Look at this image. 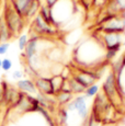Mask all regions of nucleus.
I'll list each match as a JSON object with an SVG mask.
<instances>
[{
  "instance_id": "1",
  "label": "nucleus",
  "mask_w": 125,
  "mask_h": 126,
  "mask_svg": "<svg viewBox=\"0 0 125 126\" xmlns=\"http://www.w3.org/2000/svg\"><path fill=\"white\" fill-rule=\"evenodd\" d=\"M100 54L105 55V47L100 40H91L82 43L76 48L75 59L78 67L97 70L95 67H101L103 63H107L105 57L100 56Z\"/></svg>"
},
{
  "instance_id": "2",
  "label": "nucleus",
  "mask_w": 125,
  "mask_h": 126,
  "mask_svg": "<svg viewBox=\"0 0 125 126\" xmlns=\"http://www.w3.org/2000/svg\"><path fill=\"white\" fill-rule=\"evenodd\" d=\"M101 91L107 95V98L109 99V101L113 104V106L116 110H119L123 105V102H124L123 92L117 86L116 78H115L114 74L111 70H110L109 75L107 76L102 87H101Z\"/></svg>"
},
{
  "instance_id": "3",
  "label": "nucleus",
  "mask_w": 125,
  "mask_h": 126,
  "mask_svg": "<svg viewBox=\"0 0 125 126\" xmlns=\"http://www.w3.org/2000/svg\"><path fill=\"white\" fill-rule=\"evenodd\" d=\"M2 16H3L4 22H6L7 26H8L10 33L12 34L13 38L16 37L18 35H20V33L24 29L26 21L12 8L10 2L4 8V12L2 14Z\"/></svg>"
},
{
  "instance_id": "4",
  "label": "nucleus",
  "mask_w": 125,
  "mask_h": 126,
  "mask_svg": "<svg viewBox=\"0 0 125 126\" xmlns=\"http://www.w3.org/2000/svg\"><path fill=\"white\" fill-rule=\"evenodd\" d=\"M71 76L75 78L85 87L86 89L88 87L92 86L95 83V81L99 80V76L97 74V70H91L87 68H81V67H76L71 68Z\"/></svg>"
},
{
  "instance_id": "5",
  "label": "nucleus",
  "mask_w": 125,
  "mask_h": 126,
  "mask_svg": "<svg viewBox=\"0 0 125 126\" xmlns=\"http://www.w3.org/2000/svg\"><path fill=\"white\" fill-rule=\"evenodd\" d=\"M31 32L35 33L41 37H46V36H54L56 34L57 30L56 28L49 25L41 18L40 14H36L34 19L32 20V25H31Z\"/></svg>"
},
{
  "instance_id": "6",
  "label": "nucleus",
  "mask_w": 125,
  "mask_h": 126,
  "mask_svg": "<svg viewBox=\"0 0 125 126\" xmlns=\"http://www.w3.org/2000/svg\"><path fill=\"white\" fill-rule=\"evenodd\" d=\"M102 33H124L125 25L119 14H110L102 24H100Z\"/></svg>"
},
{
  "instance_id": "7",
  "label": "nucleus",
  "mask_w": 125,
  "mask_h": 126,
  "mask_svg": "<svg viewBox=\"0 0 125 126\" xmlns=\"http://www.w3.org/2000/svg\"><path fill=\"white\" fill-rule=\"evenodd\" d=\"M41 38H42L41 36L31 32V35L29 36V42L25 46L24 50H23V57L25 60L38 54V43H40Z\"/></svg>"
},
{
  "instance_id": "8",
  "label": "nucleus",
  "mask_w": 125,
  "mask_h": 126,
  "mask_svg": "<svg viewBox=\"0 0 125 126\" xmlns=\"http://www.w3.org/2000/svg\"><path fill=\"white\" fill-rule=\"evenodd\" d=\"M34 84L36 87L37 92L45 95L49 96H55V92L53 90L52 82H50V77H37L34 80Z\"/></svg>"
},
{
  "instance_id": "9",
  "label": "nucleus",
  "mask_w": 125,
  "mask_h": 126,
  "mask_svg": "<svg viewBox=\"0 0 125 126\" xmlns=\"http://www.w3.org/2000/svg\"><path fill=\"white\" fill-rule=\"evenodd\" d=\"M101 42L105 48H110L123 43V33H102L101 32Z\"/></svg>"
},
{
  "instance_id": "10",
  "label": "nucleus",
  "mask_w": 125,
  "mask_h": 126,
  "mask_svg": "<svg viewBox=\"0 0 125 126\" xmlns=\"http://www.w3.org/2000/svg\"><path fill=\"white\" fill-rule=\"evenodd\" d=\"M12 8L25 20V16L30 10L34 0H9Z\"/></svg>"
},
{
  "instance_id": "11",
  "label": "nucleus",
  "mask_w": 125,
  "mask_h": 126,
  "mask_svg": "<svg viewBox=\"0 0 125 126\" xmlns=\"http://www.w3.org/2000/svg\"><path fill=\"white\" fill-rule=\"evenodd\" d=\"M16 89H18L19 91L23 92V93L31 94V95L37 93L34 81H33V79H30V78L21 79V80L16 81Z\"/></svg>"
},
{
  "instance_id": "12",
  "label": "nucleus",
  "mask_w": 125,
  "mask_h": 126,
  "mask_svg": "<svg viewBox=\"0 0 125 126\" xmlns=\"http://www.w3.org/2000/svg\"><path fill=\"white\" fill-rule=\"evenodd\" d=\"M62 49L59 47H50L49 49H47L44 54V57L48 60V63L54 64V63H62Z\"/></svg>"
},
{
  "instance_id": "13",
  "label": "nucleus",
  "mask_w": 125,
  "mask_h": 126,
  "mask_svg": "<svg viewBox=\"0 0 125 126\" xmlns=\"http://www.w3.org/2000/svg\"><path fill=\"white\" fill-rule=\"evenodd\" d=\"M86 100H87V98H86L85 95H82V94H80V95H77V96H75V98H74L73 100H71L70 102H69L66 105V110L68 111V112L78 111L80 108H82L83 105H86V104H87Z\"/></svg>"
},
{
  "instance_id": "14",
  "label": "nucleus",
  "mask_w": 125,
  "mask_h": 126,
  "mask_svg": "<svg viewBox=\"0 0 125 126\" xmlns=\"http://www.w3.org/2000/svg\"><path fill=\"white\" fill-rule=\"evenodd\" d=\"M74 96L75 95L71 92L61 91L55 94V100L57 102V105H59V108H66V105L73 100Z\"/></svg>"
},
{
  "instance_id": "15",
  "label": "nucleus",
  "mask_w": 125,
  "mask_h": 126,
  "mask_svg": "<svg viewBox=\"0 0 125 126\" xmlns=\"http://www.w3.org/2000/svg\"><path fill=\"white\" fill-rule=\"evenodd\" d=\"M38 14H40L41 18H42L47 24H49V25L56 28V25H55V21H54V19H53L52 9L48 8L46 4H41L40 10H38Z\"/></svg>"
},
{
  "instance_id": "16",
  "label": "nucleus",
  "mask_w": 125,
  "mask_h": 126,
  "mask_svg": "<svg viewBox=\"0 0 125 126\" xmlns=\"http://www.w3.org/2000/svg\"><path fill=\"white\" fill-rule=\"evenodd\" d=\"M12 38L13 36L4 22L3 16H0V44L1 43H9V41H11Z\"/></svg>"
},
{
  "instance_id": "17",
  "label": "nucleus",
  "mask_w": 125,
  "mask_h": 126,
  "mask_svg": "<svg viewBox=\"0 0 125 126\" xmlns=\"http://www.w3.org/2000/svg\"><path fill=\"white\" fill-rule=\"evenodd\" d=\"M68 81H69V86H70V91L74 95H76V94L80 95V94L85 93L86 88L78 80H77L75 77L71 76L70 78H68Z\"/></svg>"
},
{
  "instance_id": "18",
  "label": "nucleus",
  "mask_w": 125,
  "mask_h": 126,
  "mask_svg": "<svg viewBox=\"0 0 125 126\" xmlns=\"http://www.w3.org/2000/svg\"><path fill=\"white\" fill-rule=\"evenodd\" d=\"M64 81H65V79L62 78V76H52L50 77V82H52V87H53V90H54L55 94L62 91V87Z\"/></svg>"
},
{
  "instance_id": "19",
  "label": "nucleus",
  "mask_w": 125,
  "mask_h": 126,
  "mask_svg": "<svg viewBox=\"0 0 125 126\" xmlns=\"http://www.w3.org/2000/svg\"><path fill=\"white\" fill-rule=\"evenodd\" d=\"M68 111L66 108H59L57 111V120H58L59 126H67V122H68Z\"/></svg>"
},
{
  "instance_id": "20",
  "label": "nucleus",
  "mask_w": 125,
  "mask_h": 126,
  "mask_svg": "<svg viewBox=\"0 0 125 126\" xmlns=\"http://www.w3.org/2000/svg\"><path fill=\"white\" fill-rule=\"evenodd\" d=\"M99 91H100V87L98 86L97 83H94V84H92V86L88 87V88L86 89L83 95H85L86 98H94V96L99 93Z\"/></svg>"
},
{
  "instance_id": "21",
  "label": "nucleus",
  "mask_w": 125,
  "mask_h": 126,
  "mask_svg": "<svg viewBox=\"0 0 125 126\" xmlns=\"http://www.w3.org/2000/svg\"><path fill=\"white\" fill-rule=\"evenodd\" d=\"M29 42V35L28 34H21L19 36V40H18V46H19V49L20 50H24L26 44Z\"/></svg>"
},
{
  "instance_id": "22",
  "label": "nucleus",
  "mask_w": 125,
  "mask_h": 126,
  "mask_svg": "<svg viewBox=\"0 0 125 126\" xmlns=\"http://www.w3.org/2000/svg\"><path fill=\"white\" fill-rule=\"evenodd\" d=\"M12 68V60L10 58H2L1 63V70L3 71H9Z\"/></svg>"
},
{
  "instance_id": "23",
  "label": "nucleus",
  "mask_w": 125,
  "mask_h": 126,
  "mask_svg": "<svg viewBox=\"0 0 125 126\" xmlns=\"http://www.w3.org/2000/svg\"><path fill=\"white\" fill-rule=\"evenodd\" d=\"M77 113H78V116L80 118H82V120H86V118L88 117V115H89V110H88L87 104H86V105H83L82 108L79 109V110L77 111Z\"/></svg>"
},
{
  "instance_id": "24",
  "label": "nucleus",
  "mask_w": 125,
  "mask_h": 126,
  "mask_svg": "<svg viewBox=\"0 0 125 126\" xmlns=\"http://www.w3.org/2000/svg\"><path fill=\"white\" fill-rule=\"evenodd\" d=\"M109 1L110 0H93V7H95V8L101 10L103 7H107Z\"/></svg>"
},
{
  "instance_id": "25",
  "label": "nucleus",
  "mask_w": 125,
  "mask_h": 126,
  "mask_svg": "<svg viewBox=\"0 0 125 126\" xmlns=\"http://www.w3.org/2000/svg\"><path fill=\"white\" fill-rule=\"evenodd\" d=\"M11 77H12L13 80H21V79H23V77H24V74H23L22 70H14L12 72V75H11Z\"/></svg>"
},
{
  "instance_id": "26",
  "label": "nucleus",
  "mask_w": 125,
  "mask_h": 126,
  "mask_svg": "<svg viewBox=\"0 0 125 126\" xmlns=\"http://www.w3.org/2000/svg\"><path fill=\"white\" fill-rule=\"evenodd\" d=\"M9 47H10V43H1L0 44V56L7 54Z\"/></svg>"
},
{
  "instance_id": "27",
  "label": "nucleus",
  "mask_w": 125,
  "mask_h": 126,
  "mask_svg": "<svg viewBox=\"0 0 125 126\" xmlns=\"http://www.w3.org/2000/svg\"><path fill=\"white\" fill-rule=\"evenodd\" d=\"M58 1H59V0H45V3L44 4H46L48 8L52 9V8H54V7L56 6V3Z\"/></svg>"
},
{
  "instance_id": "28",
  "label": "nucleus",
  "mask_w": 125,
  "mask_h": 126,
  "mask_svg": "<svg viewBox=\"0 0 125 126\" xmlns=\"http://www.w3.org/2000/svg\"><path fill=\"white\" fill-rule=\"evenodd\" d=\"M2 104H3V87L0 82V105H2Z\"/></svg>"
},
{
  "instance_id": "29",
  "label": "nucleus",
  "mask_w": 125,
  "mask_h": 126,
  "mask_svg": "<svg viewBox=\"0 0 125 126\" xmlns=\"http://www.w3.org/2000/svg\"><path fill=\"white\" fill-rule=\"evenodd\" d=\"M119 16H120V18L122 19V21H123V23H124V25H125V10L122 11L121 13L119 14Z\"/></svg>"
},
{
  "instance_id": "30",
  "label": "nucleus",
  "mask_w": 125,
  "mask_h": 126,
  "mask_svg": "<svg viewBox=\"0 0 125 126\" xmlns=\"http://www.w3.org/2000/svg\"><path fill=\"white\" fill-rule=\"evenodd\" d=\"M122 45H125V32L123 34V43H122Z\"/></svg>"
},
{
  "instance_id": "31",
  "label": "nucleus",
  "mask_w": 125,
  "mask_h": 126,
  "mask_svg": "<svg viewBox=\"0 0 125 126\" xmlns=\"http://www.w3.org/2000/svg\"><path fill=\"white\" fill-rule=\"evenodd\" d=\"M1 63H2V58L0 57V68H1Z\"/></svg>"
},
{
  "instance_id": "32",
  "label": "nucleus",
  "mask_w": 125,
  "mask_h": 126,
  "mask_svg": "<svg viewBox=\"0 0 125 126\" xmlns=\"http://www.w3.org/2000/svg\"><path fill=\"white\" fill-rule=\"evenodd\" d=\"M80 126H86V125H85V124H82V125H80Z\"/></svg>"
},
{
  "instance_id": "33",
  "label": "nucleus",
  "mask_w": 125,
  "mask_h": 126,
  "mask_svg": "<svg viewBox=\"0 0 125 126\" xmlns=\"http://www.w3.org/2000/svg\"><path fill=\"white\" fill-rule=\"evenodd\" d=\"M0 71H1V68H0Z\"/></svg>"
},
{
  "instance_id": "34",
  "label": "nucleus",
  "mask_w": 125,
  "mask_h": 126,
  "mask_svg": "<svg viewBox=\"0 0 125 126\" xmlns=\"http://www.w3.org/2000/svg\"><path fill=\"white\" fill-rule=\"evenodd\" d=\"M40 1H41V0H40Z\"/></svg>"
}]
</instances>
